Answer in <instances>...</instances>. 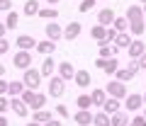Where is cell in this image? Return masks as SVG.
<instances>
[{
    "label": "cell",
    "mask_w": 146,
    "mask_h": 126,
    "mask_svg": "<svg viewBox=\"0 0 146 126\" xmlns=\"http://www.w3.org/2000/svg\"><path fill=\"white\" fill-rule=\"evenodd\" d=\"M56 75L61 80H73V75H76V68H73V63L71 61H61L56 66Z\"/></svg>",
    "instance_id": "30bf717a"
},
{
    "label": "cell",
    "mask_w": 146,
    "mask_h": 126,
    "mask_svg": "<svg viewBox=\"0 0 146 126\" xmlns=\"http://www.w3.org/2000/svg\"><path fill=\"white\" fill-rule=\"evenodd\" d=\"M115 17H117V12L112 10V7H102V10L98 12V24H102V27H112Z\"/></svg>",
    "instance_id": "7c38bea8"
},
{
    "label": "cell",
    "mask_w": 146,
    "mask_h": 126,
    "mask_svg": "<svg viewBox=\"0 0 146 126\" xmlns=\"http://www.w3.org/2000/svg\"><path fill=\"white\" fill-rule=\"evenodd\" d=\"M22 92H25L22 80H12V83H7V97H20Z\"/></svg>",
    "instance_id": "cb8c5ba5"
},
{
    "label": "cell",
    "mask_w": 146,
    "mask_h": 126,
    "mask_svg": "<svg viewBox=\"0 0 146 126\" xmlns=\"http://www.w3.org/2000/svg\"><path fill=\"white\" fill-rule=\"evenodd\" d=\"M46 3H49L51 7H56V3H61V0H46Z\"/></svg>",
    "instance_id": "681fc988"
},
{
    "label": "cell",
    "mask_w": 146,
    "mask_h": 126,
    "mask_svg": "<svg viewBox=\"0 0 146 126\" xmlns=\"http://www.w3.org/2000/svg\"><path fill=\"white\" fill-rule=\"evenodd\" d=\"M105 63H107V58H100V56H98V61H95V68L102 70V68H105Z\"/></svg>",
    "instance_id": "ee69618b"
},
{
    "label": "cell",
    "mask_w": 146,
    "mask_h": 126,
    "mask_svg": "<svg viewBox=\"0 0 146 126\" xmlns=\"http://www.w3.org/2000/svg\"><path fill=\"white\" fill-rule=\"evenodd\" d=\"M90 80H93V78H90L88 70H76V75H73V83L78 85L80 90H88L90 87Z\"/></svg>",
    "instance_id": "2e32d148"
},
{
    "label": "cell",
    "mask_w": 146,
    "mask_h": 126,
    "mask_svg": "<svg viewBox=\"0 0 146 126\" xmlns=\"http://www.w3.org/2000/svg\"><path fill=\"white\" fill-rule=\"evenodd\" d=\"M93 126H110V114H105V112L93 114Z\"/></svg>",
    "instance_id": "836d02e7"
},
{
    "label": "cell",
    "mask_w": 146,
    "mask_h": 126,
    "mask_svg": "<svg viewBox=\"0 0 146 126\" xmlns=\"http://www.w3.org/2000/svg\"><path fill=\"white\" fill-rule=\"evenodd\" d=\"M144 119H146V112H144Z\"/></svg>",
    "instance_id": "9f6ffc18"
},
{
    "label": "cell",
    "mask_w": 146,
    "mask_h": 126,
    "mask_svg": "<svg viewBox=\"0 0 146 126\" xmlns=\"http://www.w3.org/2000/svg\"><path fill=\"white\" fill-rule=\"evenodd\" d=\"M112 44H115L117 49H127V46L131 44V34H129V32H119V34L115 37V41H112Z\"/></svg>",
    "instance_id": "d4e9b609"
},
{
    "label": "cell",
    "mask_w": 146,
    "mask_h": 126,
    "mask_svg": "<svg viewBox=\"0 0 146 126\" xmlns=\"http://www.w3.org/2000/svg\"><path fill=\"white\" fill-rule=\"evenodd\" d=\"M3 24L7 27V32H10V29H17V24H20V12L7 10V12H5V22H3Z\"/></svg>",
    "instance_id": "7402d4cb"
},
{
    "label": "cell",
    "mask_w": 146,
    "mask_h": 126,
    "mask_svg": "<svg viewBox=\"0 0 146 126\" xmlns=\"http://www.w3.org/2000/svg\"><path fill=\"white\" fill-rule=\"evenodd\" d=\"M10 109V97L7 94H0V114H5Z\"/></svg>",
    "instance_id": "74e56055"
},
{
    "label": "cell",
    "mask_w": 146,
    "mask_h": 126,
    "mask_svg": "<svg viewBox=\"0 0 146 126\" xmlns=\"http://www.w3.org/2000/svg\"><path fill=\"white\" fill-rule=\"evenodd\" d=\"M136 61H139V68H144V70H146V51L141 53V56L136 58Z\"/></svg>",
    "instance_id": "7bdbcfd3"
},
{
    "label": "cell",
    "mask_w": 146,
    "mask_h": 126,
    "mask_svg": "<svg viewBox=\"0 0 146 126\" xmlns=\"http://www.w3.org/2000/svg\"><path fill=\"white\" fill-rule=\"evenodd\" d=\"M144 32H146V22L144 20H141V22H129V34H131V37L139 39Z\"/></svg>",
    "instance_id": "83f0119b"
},
{
    "label": "cell",
    "mask_w": 146,
    "mask_h": 126,
    "mask_svg": "<svg viewBox=\"0 0 146 126\" xmlns=\"http://www.w3.org/2000/svg\"><path fill=\"white\" fill-rule=\"evenodd\" d=\"M12 10V0H0V12H7Z\"/></svg>",
    "instance_id": "b9f144b4"
},
{
    "label": "cell",
    "mask_w": 146,
    "mask_h": 126,
    "mask_svg": "<svg viewBox=\"0 0 146 126\" xmlns=\"http://www.w3.org/2000/svg\"><path fill=\"white\" fill-rule=\"evenodd\" d=\"M73 121L78 126H93V112L90 109H78L73 114Z\"/></svg>",
    "instance_id": "5bb4252c"
},
{
    "label": "cell",
    "mask_w": 146,
    "mask_h": 126,
    "mask_svg": "<svg viewBox=\"0 0 146 126\" xmlns=\"http://www.w3.org/2000/svg\"><path fill=\"white\" fill-rule=\"evenodd\" d=\"M105 32H107V27H102V24H95L93 29H90V37L98 41V46H102V44H107L105 41Z\"/></svg>",
    "instance_id": "603a6c76"
},
{
    "label": "cell",
    "mask_w": 146,
    "mask_h": 126,
    "mask_svg": "<svg viewBox=\"0 0 146 126\" xmlns=\"http://www.w3.org/2000/svg\"><path fill=\"white\" fill-rule=\"evenodd\" d=\"M98 3H100V0H98Z\"/></svg>",
    "instance_id": "6f0895ef"
},
{
    "label": "cell",
    "mask_w": 146,
    "mask_h": 126,
    "mask_svg": "<svg viewBox=\"0 0 146 126\" xmlns=\"http://www.w3.org/2000/svg\"><path fill=\"white\" fill-rule=\"evenodd\" d=\"M112 27H115L117 32H129V20H127V17H115Z\"/></svg>",
    "instance_id": "e575fe53"
},
{
    "label": "cell",
    "mask_w": 146,
    "mask_h": 126,
    "mask_svg": "<svg viewBox=\"0 0 146 126\" xmlns=\"http://www.w3.org/2000/svg\"><path fill=\"white\" fill-rule=\"evenodd\" d=\"M110 126H129V112L119 109L115 114H110Z\"/></svg>",
    "instance_id": "9a60e30c"
},
{
    "label": "cell",
    "mask_w": 146,
    "mask_h": 126,
    "mask_svg": "<svg viewBox=\"0 0 146 126\" xmlns=\"http://www.w3.org/2000/svg\"><path fill=\"white\" fill-rule=\"evenodd\" d=\"M10 109H12V114L20 116V119H27V116H29V107H27L20 97H10Z\"/></svg>",
    "instance_id": "ba28073f"
},
{
    "label": "cell",
    "mask_w": 146,
    "mask_h": 126,
    "mask_svg": "<svg viewBox=\"0 0 146 126\" xmlns=\"http://www.w3.org/2000/svg\"><path fill=\"white\" fill-rule=\"evenodd\" d=\"M42 73L36 68H27L22 70V85H25V90H39V85H42Z\"/></svg>",
    "instance_id": "7a4b0ae2"
},
{
    "label": "cell",
    "mask_w": 146,
    "mask_h": 126,
    "mask_svg": "<svg viewBox=\"0 0 146 126\" xmlns=\"http://www.w3.org/2000/svg\"><path fill=\"white\" fill-rule=\"evenodd\" d=\"M25 126H42V124H36V121H27Z\"/></svg>",
    "instance_id": "f907efd6"
},
{
    "label": "cell",
    "mask_w": 146,
    "mask_h": 126,
    "mask_svg": "<svg viewBox=\"0 0 146 126\" xmlns=\"http://www.w3.org/2000/svg\"><path fill=\"white\" fill-rule=\"evenodd\" d=\"M15 44H17V49H20V51H34L36 39L32 37V34H20V37L15 39Z\"/></svg>",
    "instance_id": "8fae6325"
},
{
    "label": "cell",
    "mask_w": 146,
    "mask_h": 126,
    "mask_svg": "<svg viewBox=\"0 0 146 126\" xmlns=\"http://www.w3.org/2000/svg\"><path fill=\"white\" fill-rule=\"evenodd\" d=\"M20 100L25 102V104L29 107L32 112H36V109H44V107H46V94L36 92V90H25V92L20 94Z\"/></svg>",
    "instance_id": "6da1fadb"
},
{
    "label": "cell",
    "mask_w": 146,
    "mask_h": 126,
    "mask_svg": "<svg viewBox=\"0 0 146 126\" xmlns=\"http://www.w3.org/2000/svg\"><path fill=\"white\" fill-rule=\"evenodd\" d=\"M39 73H42V78H51V75H56V61H54L51 56H44Z\"/></svg>",
    "instance_id": "4fadbf2b"
},
{
    "label": "cell",
    "mask_w": 146,
    "mask_h": 126,
    "mask_svg": "<svg viewBox=\"0 0 146 126\" xmlns=\"http://www.w3.org/2000/svg\"><path fill=\"white\" fill-rule=\"evenodd\" d=\"M3 75H5V66H3V63H0V78H3Z\"/></svg>",
    "instance_id": "816d5d0a"
},
{
    "label": "cell",
    "mask_w": 146,
    "mask_h": 126,
    "mask_svg": "<svg viewBox=\"0 0 146 126\" xmlns=\"http://www.w3.org/2000/svg\"><path fill=\"white\" fill-rule=\"evenodd\" d=\"M95 5H98V0H80V5H78V12H83V15H85V12H90Z\"/></svg>",
    "instance_id": "d590c367"
},
{
    "label": "cell",
    "mask_w": 146,
    "mask_h": 126,
    "mask_svg": "<svg viewBox=\"0 0 146 126\" xmlns=\"http://www.w3.org/2000/svg\"><path fill=\"white\" fill-rule=\"evenodd\" d=\"M5 34H7V27H5V24H3V22H0V39L5 37Z\"/></svg>",
    "instance_id": "c3c4849f"
},
{
    "label": "cell",
    "mask_w": 146,
    "mask_h": 126,
    "mask_svg": "<svg viewBox=\"0 0 146 126\" xmlns=\"http://www.w3.org/2000/svg\"><path fill=\"white\" fill-rule=\"evenodd\" d=\"M105 100H107V92H105V87H95V90H90V102H93V107H102Z\"/></svg>",
    "instance_id": "44dd1931"
},
{
    "label": "cell",
    "mask_w": 146,
    "mask_h": 126,
    "mask_svg": "<svg viewBox=\"0 0 146 126\" xmlns=\"http://www.w3.org/2000/svg\"><path fill=\"white\" fill-rule=\"evenodd\" d=\"M141 7H144V17H146V5H141Z\"/></svg>",
    "instance_id": "db71d44e"
},
{
    "label": "cell",
    "mask_w": 146,
    "mask_h": 126,
    "mask_svg": "<svg viewBox=\"0 0 146 126\" xmlns=\"http://www.w3.org/2000/svg\"><path fill=\"white\" fill-rule=\"evenodd\" d=\"M100 109L105 112V114H115V112L122 109V100H115V97H107V100L102 102V107Z\"/></svg>",
    "instance_id": "d6986e66"
},
{
    "label": "cell",
    "mask_w": 146,
    "mask_h": 126,
    "mask_svg": "<svg viewBox=\"0 0 146 126\" xmlns=\"http://www.w3.org/2000/svg\"><path fill=\"white\" fill-rule=\"evenodd\" d=\"M117 68H119V61H117V56H115V58H107V63H105V68H102V70L110 75V78H112V75L117 73Z\"/></svg>",
    "instance_id": "1f68e13d"
},
{
    "label": "cell",
    "mask_w": 146,
    "mask_h": 126,
    "mask_svg": "<svg viewBox=\"0 0 146 126\" xmlns=\"http://www.w3.org/2000/svg\"><path fill=\"white\" fill-rule=\"evenodd\" d=\"M0 94H7V80L0 78Z\"/></svg>",
    "instance_id": "f6af8a7d"
},
{
    "label": "cell",
    "mask_w": 146,
    "mask_h": 126,
    "mask_svg": "<svg viewBox=\"0 0 146 126\" xmlns=\"http://www.w3.org/2000/svg\"><path fill=\"white\" fill-rule=\"evenodd\" d=\"M46 90H49V97H61V94L66 92V80H61L58 75H51Z\"/></svg>",
    "instance_id": "52a82bcc"
},
{
    "label": "cell",
    "mask_w": 146,
    "mask_h": 126,
    "mask_svg": "<svg viewBox=\"0 0 146 126\" xmlns=\"http://www.w3.org/2000/svg\"><path fill=\"white\" fill-rule=\"evenodd\" d=\"M127 70H131V73L136 75V73L141 70V68H139V61H136V58H129V63H127Z\"/></svg>",
    "instance_id": "f35d334b"
},
{
    "label": "cell",
    "mask_w": 146,
    "mask_h": 126,
    "mask_svg": "<svg viewBox=\"0 0 146 126\" xmlns=\"http://www.w3.org/2000/svg\"><path fill=\"white\" fill-rule=\"evenodd\" d=\"M36 15L42 17V20H58V10L56 7H39V12H36Z\"/></svg>",
    "instance_id": "4316f807"
},
{
    "label": "cell",
    "mask_w": 146,
    "mask_h": 126,
    "mask_svg": "<svg viewBox=\"0 0 146 126\" xmlns=\"http://www.w3.org/2000/svg\"><path fill=\"white\" fill-rule=\"evenodd\" d=\"M124 104H122V109L124 112H129V114H136V112L144 107V100H141V94H136V92H131V94H127L124 100Z\"/></svg>",
    "instance_id": "277c9868"
},
{
    "label": "cell",
    "mask_w": 146,
    "mask_h": 126,
    "mask_svg": "<svg viewBox=\"0 0 146 126\" xmlns=\"http://www.w3.org/2000/svg\"><path fill=\"white\" fill-rule=\"evenodd\" d=\"M7 51H10V41H7V39L3 37V39H0V56H5Z\"/></svg>",
    "instance_id": "60d3db41"
},
{
    "label": "cell",
    "mask_w": 146,
    "mask_h": 126,
    "mask_svg": "<svg viewBox=\"0 0 146 126\" xmlns=\"http://www.w3.org/2000/svg\"><path fill=\"white\" fill-rule=\"evenodd\" d=\"M34 51L36 53H42V56H54V51H56V41H36V46H34Z\"/></svg>",
    "instance_id": "e0dca14e"
},
{
    "label": "cell",
    "mask_w": 146,
    "mask_h": 126,
    "mask_svg": "<svg viewBox=\"0 0 146 126\" xmlns=\"http://www.w3.org/2000/svg\"><path fill=\"white\" fill-rule=\"evenodd\" d=\"M49 119H54V116H51V112H46V109L32 112V121H36V124H44V121H49Z\"/></svg>",
    "instance_id": "f1b7e54d"
},
{
    "label": "cell",
    "mask_w": 146,
    "mask_h": 126,
    "mask_svg": "<svg viewBox=\"0 0 146 126\" xmlns=\"http://www.w3.org/2000/svg\"><path fill=\"white\" fill-rule=\"evenodd\" d=\"M141 100H144V107H146V92H144V94H141Z\"/></svg>",
    "instance_id": "f5cc1de1"
},
{
    "label": "cell",
    "mask_w": 146,
    "mask_h": 126,
    "mask_svg": "<svg viewBox=\"0 0 146 126\" xmlns=\"http://www.w3.org/2000/svg\"><path fill=\"white\" fill-rule=\"evenodd\" d=\"M139 3H144V5H146V0H139Z\"/></svg>",
    "instance_id": "11a10c76"
},
{
    "label": "cell",
    "mask_w": 146,
    "mask_h": 126,
    "mask_svg": "<svg viewBox=\"0 0 146 126\" xmlns=\"http://www.w3.org/2000/svg\"><path fill=\"white\" fill-rule=\"evenodd\" d=\"M117 53H119V49L115 44H102L100 46V58H115Z\"/></svg>",
    "instance_id": "484cf974"
},
{
    "label": "cell",
    "mask_w": 146,
    "mask_h": 126,
    "mask_svg": "<svg viewBox=\"0 0 146 126\" xmlns=\"http://www.w3.org/2000/svg\"><path fill=\"white\" fill-rule=\"evenodd\" d=\"M115 80H119V83H129V80H134V73L131 70H127V68H117V73L112 75Z\"/></svg>",
    "instance_id": "4dcf8cb0"
},
{
    "label": "cell",
    "mask_w": 146,
    "mask_h": 126,
    "mask_svg": "<svg viewBox=\"0 0 146 126\" xmlns=\"http://www.w3.org/2000/svg\"><path fill=\"white\" fill-rule=\"evenodd\" d=\"M129 126H146V119H144V114H134L129 119Z\"/></svg>",
    "instance_id": "8d00e7d4"
},
{
    "label": "cell",
    "mask_w": 146,
    "mask_h": 126,
    "mask_svg": "<svg viewBox=\"0 0 146 126\" xmlns=\"http://www.w3.org/2000/svg\"><path fill=\"white\" fill-rule=\"evenodd\" d=\"M80 32H83L80 22H68V24L63 27V39H66V41H76V39L80 37Z\"/></svg>",
    "instance_id": "9c48e42d"
},
{
    "label": "cell",
    "mask_w": 146,
    "mask_h": 126,
    "mask_svg": "<svg viewBox=\"0 0 146 126\" xmlns=\"http://www.w3.org/2000/svg\"><path fill=\"white\" fill-rule=\"evenodd\" d=\"M39 7H42V5H39V0H27V3H25V10H22V12H25L27 17H34L36 12H39Z\"/></svg>",
    "instance_id": "f546056e"
},
{
    "label": "cell",
    "mask_w": 146,
    "mask_h": 126,
    "mask_svg": "<svg viewBox=\"0 0 146 126\" xmlns=\"http://www.w3.org/2000/svg\"><path fill=\"white\" fill-rule=\"evenodd\" d=\"M12 66L20 68V70L32 68V51H20V49H17V53L12 56Z\"/></svg>",
    "instance_id": "5b68a950"
},
{
    "label": "cell",
    "mask_w": 146,
    "mask_h": 126,
    "mask_svg": "<svg viewBox=\"0 0 146 126\" xmlns=\"http://www.w3.org/2000/svg\"><path fill=\"white\" fill-rule=\"evenodd\" d=\"M0 126H10V119L5 114H0Z\"/></svg>",
    "instance_id": "7dc6e473"
},
{
    "label": "cell",
    "mask_w": 146,
    "mask_h": 126,
    "mask_svg": "<svg viewBox=\"0 0 146 126\" xmlns=\"http://www.w3.org/2000/svg\"><path fill=\"white\" fill-rule=\"evenodd\" d=\"M56 114L61 116V119H71V114H68V107H66V104H58V107H56Z\"/></svg>",
    "instance_id": "ab89813d"
},
{
    "label": "cell",
    "mask_w": 146,
    "mask_h": 126,
    "mask_svg": "<svg viewBox=\"0 0 146 126\" xmlns=\"http://www.w3.org/2000/svg\"><path fill=\"white\" fill-rule=\"evenodd\" d=\"M124 17L129 22H141V20H144V7H141V5H129Z\"/></svg>",
    "instance_id": "ffe728a7"
},
{
    "label": "cell",
    "mask_w": 146,
    "mask_h": 126,
    "mask_svg": "<svg viewBox=\"0 0 146 126\" xmlns=\"http://www.w3.org/2000/svg\"><path fill=\"white\" fill-rule=\"evenodd\" d=\"M105 92H107V97H115V100H124L127 94V83H119V80H107V85H105Z\"/></svg>",
    "instance_id": "3957f363"
},
{
    "label": "cell",
    "mask_w": 146,
    "mask_h": 126,
    "mask_svg": "<svg viewBox=\"0 0 146 126\" xmlns=\"http://www.w3.org/2000/svg\"><path fill=\"white\" fill-rule=\"evenodd\" d=\"M127 51H129V58H139L141 53L146 51V44L141 41V39H131V44L127 46Z\"/></svg>",
    "instance_id": "ac0fdd59"
},
{
    "label": "cell",
    "mask_w": 146,
    "mask_h": 126,
    "mask_svg": "<svg viewBox=\"0 0 146 126\" xmlns=\"http://www.w3.org/2000/svg\"><path fill=\"white\" fill-rule=\"evenodd\" d=\"M44 34H46L49 41H61L63 39V27L51 20V22H46V27H44Z\"/></svg>",
    "instance_id": "8992f818"
},
{
    "label": "cell",
    "mask_w": 146,
    "mask_h": 126,
    "mask_svg": "<svg viewBox=\"0 0 146 126\" xmlns=\"http://www.w3.org/2000/svg\"><path fill=\"white\" fill-rule=\"evenodd\" d=\"M42 126H61V121H58V119H49V121H44Z\"/></svg>",
    "instance_id": "bcb514c9"
},
{
    "label": "cell",
    "mask_w": 146,
    "mask_h": 126,
    "mask_svg": "<svg viewBox=\"0 0 146 126\" xmlns=\"http://www.w3.org/2000/svg\"><path fill=\"white\" fill-rule=\"evenodd\" d=\"M76 104H78V109H90V107H93V102H90V94H88V92L78 94V97H76Z\"/></svg>",
    "instance_id": "d6a6232c"
}]
</instances>
